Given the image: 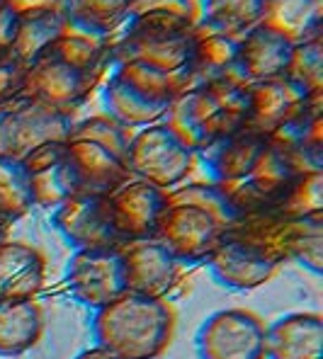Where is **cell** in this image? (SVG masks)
<instances>
[{
    "instance_id": "d6986e66",
    "label": "cell",
    "mask_w": 323,
    "mask_h": 359,
    "mask_svg": "<svg viewBox=\"0 0 323 359\" xmlns=\"http://www.w3.org/2000/svg\"><path fill=\"white\" fill-rule=\"evenodd\" d=\"M195 27H197V0H134L129 18L114 36L124 39L168 36L185 34Z\"/></svg>"
},
{
    "instance_id": "d6a6232c",
    "label": "cell",
    "mask_w": 323,
    "mask_h": 359,
    "mask_svg": "<svg viewBox=\"0 0 323 359\" xmlns=\"http://www.w3.org/2000/svg\"><path fill=\"white\" fill-rule=\"evenodd\" d=\"M27 66L29 63L20 59L8 46V41L0 39V107L22 97L25 81H27Z\"/></svg>"
},
{
    "instance_id": "8d00e7d4",
    "label": "cell",
    "mask_w": 323,
    "mask_h": 359,
    "mask_svg": "<svg viewBox=\"0 0 323 359\" xmlns=\"http://www.w3.org/2000/svg\"><path fill=\"white\" fill-rule=\"evenodd\" d=\"M10 226H13L10 221L0 219V245H3V243L10 238Z\"/></svg>"
},
{
    "instance_id": "6da1fadb",
    "label": "cell",
    "mask_w": 323,
    "mask_h": 359,
    "mask_svg": "<svg viewBox=\"0 0 323 359\" xmlns=\"http://www.w3.org/2000/svg\"><path fill=\"white\" fill-rule=\"evenodd\" d=\"M176 309L168 299L124 292L95 311L93 337L117 359H158L176 335Z\"/></svg>"
},
{
    "instance_id": "4fadbf2b",
    "label": "cell",
    "mask_w": 323,
    "mask_h": 359,
    "mask_svg": "<svg viewBox=\"0 0 323 359\" xmlns=\"http://www.w3.org/2000/svg\"><path fill=\"white\" fill-rule=\"evenodd\" d=\"M54 226L76 250L124 245V238L114 229L107 194H73L54 209Z\"/></svg>"
},
{
    "instance_id": "836d02e7",
    "label": "cell",
    "mask_w": 323,
    "mask_h": 359,
    "mask_svg": "<svg viewBox=\"0 0 323 359\" xmlns=\"http://www.w3.org/2000/svg\"><path fill=\"white\" fill-rule=\"evenodd\" d=\"M3 13L8 20H25L37 15L61 13V0H3Z\"/></svg>"
},
{
    "instance_id": "f546056e",
    "label": "cell",
    "mask_w": 323,
    "mask_h": 359,
    "mask_svg": "<svg viewBox=\"0 0 323 359\" xmlns=\"http://www.w3.org/2000/svg\"><path fill=\"white\" fill-rule=\"evenodd\" d=\"M34 207L22 163L0 158V219L18 221Z\"/></svg>"
},
{
    "instance_id": "52a82bcc",
    "label": "cell",
    "mask_w": 323,
    "mask_h": 359,
    "mask_svg": "<svg viewBox=\"0 0 323 359\" xmlns=\"http://www.w3.org/2000/svg\"><path fill=\"white\" fill-rule=\"evenodd\" d=\"M105 78L107 73L86 71L76 63L61 59L51 49H44L37 59L29 61L22 97H29L73 117V112L83 107L90 95L103 86Z\"/></svg>"
},
{
    "instance_id": "4dcf8cb0",
    "label": "cell",
    "mask_w": 323,
    "mask_h": 359,
    "mask_svg": "<svg viewBox=\"0 0 323 359\" xmlns=\"http://www.w3.org/2000/svg\"><path fill=\"white\" fill-rule=\"evenodd\" d=\"M287 78H292L309 95H323V34L294 44Z\"/></svg>"
},
{
    "instance_id": "9a60e30c",
    "label": "cell",
    "mask_w": 323,
    "mask_h": 359,
    "mask_svg": "<svg viewBox=\"0 0 323 359\" xmlns=\"http://www.w3.org/2000/svg\"><path fill=\"white\" fill-rule=\"evenodd\" d=\"M321 95H309L292 78H275L248 86V114L246 126L261 136H272L289 124L306 104Z\"/></svg>"
},
{
    "instance_id": "3957f363",
    "label": "cell",
    "mask_w": 323,
    "mask_h": 359,
    "mask_svg": "<svg viewBox=\"0 0 323 359\" xmlns=\"http://www.w3.org/2000/svg\"><path fill=\"white\" fill-rule=\"evenodd\" d=\"M248 86L241 78L197 83L180 93L168 107L166 121L195 153L246 126Z\"/></svg>"
},
{
    "instance_id": "e575fe53",
    "label": "cell",
    "mask_w": 323,
    "mask_h": 359,
    "mask_svg": "<svg viewBox=\"0 0 323 359\" xmlns=\"http://www.w3.org/2000/svg\"><path fill=\"white\" fill-rule=\"evenodd\" d=\"M76 359H117L114 355H110L107 350H103V347H90V350H86V352H81Z\"/></svg>"
},
{
    "instance_id": "44dd1931",
    "label": "cell",
    "mask_w": 323,
    "mask_h": 359,
    "mask_svg": "<svg viewBox=\"0 0 323 359\" xmlns=\"http://www.w3.org/2000/svg\"><path fill=\"white\" fill-rule=\"evenodd\" d=\"M46 279V257L37 245L8 238L0 245V301L37 299Z\"/></svg>"
},
{
    "instance_id": "30bf717a",
    "label": "cell",
    "mask_w": 323,
    "mask_h": 359,
    "mask_svg": "<svg viewBox=\"0 0 323 359\" xmlns=\"http://www.w3.org/2000/svg\"><path fill=\"white\" fill-rule=\"evenodd\" d=\"M268 243L282 262H296L309 272L323 269V214L319 216H279L241 221Z\"/></svg>"
},
{
    "instance_id": "83f0119b",
    "label": "cell",
    "mask_w": 323,
    "mask_h": 359,
    "mask_svg": "<svg viewBox=\"0 0 323 359\" xmlns=\"http://www.w3.org/2000/svg\"><path fill=\"white\" fill-rule=\"evenodd\" d=\"M263 0H197V25L241 39L261 22Z\"/></svg>"
},
{
    "instance_id": "8992f818",
    "label": "cell",
    "mask_w": 323,
    "mask_h": 359,
    "mask_svg": "<svg viewBox=\"0 0 323 359\" xmlns=\"http://www.w3.org/2000/svg\"><path fill=\"white\" fill-rule=\"evenodd\" d=\"M284 262L270 250L261 236H256L246 224H231L226 236L209 255L206 267L211 277L226 289L251 292L263 287L277 274Z\"/></svg>"
},
{
    "instance_id": "2e32d148",
    "label": "cell",
    "mask_w": 323,
    "mask_h": 359,
    "mask_svg": "<svg viewBox=\"0 0 323 359\" xmlns=\"http://www.w3.org/2000/svg\"><path fill=\"white\" fill-rule=\"evenodd\" d=\"M34 207L56 209L73 194H81L76 168L68 158L66 141L39 146L22 161Z\"/></svg>"
},
{
    "instance_id": "ba28073f",
    "label": "cell",
    "mask_w": 323,
    "mask_h": 359,
    "mask_svg": "<svg viewBox=\"0 0 323 359\" xmlns=\"http://www.w3.org/2000/svg\"><path fill=\"white\" fill-rule=\"evenodd\" d=\"M71 126V114L29 97L13 100L0 107V158L22 163L39 146L66 141Z\"/></svg>"
},
{
    "instance_id": "5b68a950",
    "label": "cell",
    "mask_w": 323,
    "mask_h": 359,
    "mask_svg": "<svg viewBox=\"0 0 323 359\" xmlns=\"http://www.w3.org/2000/svg\"><path fill=\"white\" fill-rule=\"evenodd\" d=\"M126 165L131 177L146 180L171 192L192 175L197 165V153L166 121H156L131 131Z\"/></svg>"
},
{
    "instance_id": "d590c367",
    "label": "cell",
    "mask_w": 323,
    "mask_h": 359,
    "mask_svg": "<svg viewBox=\"0 0 323 359\" xmlns=\"http://www.w3.org/2000/svg\"><path fill=\"white\" fill-rule=\"evenodd\" d=\"M5 36H8V18L3 13V0H0V39L5 41Z\"/></svg>"
},
{
    "instance_id": "7402d4cb",
    "label": "cell",
    "mask_w": 323,
    "mask_h": 359,
    "mask_svg": "<svg viewBox=\"0 0 323 359\" xmlns=\"http://www.w3.org/2000/svg\"><path fill=\"white\" fill-rule=\"evenodd\" d=\"M270 141L301 172L323 170V95L311 100L289 124L275 131Z\"/></svg>"
},
{
    "instance_id": "4316f807",
    "label": "cell",
    "mask_w": 323,
    "mask_h": 359,
    "mask_svg": "<svg viewBox=\"0 0 323 359\" xmlns=\"http://www.w3.org/2000/svg\"><path fill=\"white\" fill-rule=\"evenodd\" d=\"M236 51L238 39L216 34V32L197 25L192 34V56H190L195 86L236 76Z\"/></svg>"
},
{
    "instance_id": "7c38bea8",
    "label": "cell",
    "mask_w": 323,
    "mask_h": 359,
    "mask_svg": "<svg viewBox=\"0 0 323 359\" xmlns=\"http://www.w3.org/2000/svg\"><path fill=\"white\" fill-rule=\"evenodd\" d=\"M68 289L73 299L86 309H103L110 301L119 299L126 292L124 267H121L119 248H95V250H76L68 262Z\"/></svg>"
},
{
    "instance_id": "e0dca14e",
    "label": "cell",
    "mask_w": 323,
    "mask_h": 359,
    "mask_svg": "<svg viewBox=\"0 0 323 359\" xmlns=\"http://www.w3.org/2000/svg\"><path fill=\"white\" fill-rule=\"evenodd\" d=\"M103 102L107 109V117L126 129H141V126L163 121L173 100L153 93L146 86L136 83L119 68H110L107 78L103 83Z\"/></svg>"
},
{
    "instance_id": "9c48e42d",
    "label": "cell",
    "mask_w": 323,
    "mask_h": 359,
    "mask_svg": "<svg viewBox=\"0 0 323 359\" xmlns=\"http://www.w3.org/2000/svg\"><path fill=\"white\" fill-rule=\"evenodd\" d=\"M199 359H268V325L248 309L211 313L197 332Z\"/></svg>"
},
{
    "instance_id": "ffe728a7",
    "label": "cell",
    "mask_w": 323,
    "mask_h": 359,
    "mask_svg": "<svg viewBox=\"0 0 323 359\" xmlns=\"http://www.w3.org/2000/svg\"><path fill=\"white\" fill-rule=\"evenodd\" d=\"M294 44L263 27H253L238 39L236 76L246 86L284 78L289 71Z\"/></svg>"
},
{
    "instance_id": "277c9868",
    "label": "cell",
    "mask_w": 323,
    "mask_h": 359,
    "mask_svg": "<svg viewBox=\"0 0 323 359\" xmlns=\"http://www.w3.org/2000/svg\"><path fill=\"white\" fill-rule=\"evenodd\" d=\"M131 129L117 124L107 114L73 121L66 149L76 168L81 194H110L131 177L126 165Z\"/></svg>"
},
{
    "instance_id": "484cf974",
    "label": "cell",
    "mask_w": 323,
    "mask_h": 359,
    "mask_svg": "<svg viewBox=\"0 0 323 359\" xmlns=\"http://www.w3.org/2000/svg\"><path fill=\"white\" fill-rule=\"evenodd\" d=\"M134 0H61L68 27L98 39H112L129 18Z\"/></svg>"
},
{
    "instance_id": "1f68e13d",
    "label": "cell",
    "mask_w": 323,
    "mask_h": 359,
    "mask_svg": "<svg viewBox=\"0 0 323 359\" xmlns=\"http://www.w3.org/2000/svg\"><path fill=\"white\" fill-rule=\"evenodd\" d=\"M279 216H319L323 214V170L301 172L292 182L277 209Z\"/></svg>"
},
{
    "instance_id": "5bb4252c",
    "label": "cell",
    "mask_w": 323,
    "mask_h": 359,
    "mask_svg": "<svg viewBox=\"0 0 323 359\" xmlns=\"http://www.w3.org/2000/svg\"><path fill=\"white\" fill-rule=\"evenodd\" d=\"M107 204L114 229L124 243L144 241L156 233L158 219L168 204V192L146 180L129 177L107 194Z\"/></svg>"
},
{
    "instance_id": "ac0fdd59",
    "label": "cell",
    "mask_w": 323,
    "mask_h": 359,
    "mask_svg": "<svg viewBox=\"0 0 323 359\" xmlns=\"http://www.w3.org/2000/svg\"><path fill=\"white\" fill-rule=\"evenodd\" d=\"M270 149V139L241 126L234 134L224 136L209 149L197 153V161L204 165L206 177L214 184H229L248 177L263 163Z\"/></svg>"
},
{
    "instance_id": "7a4b0ae2",
    "label": "cell",
    "mask_w": 323,
    "mask_h": 359,
    "mask_svg": "<svg viewBox=\"0 0 323 359\" xmlns=\"http://www.w3.org/2000/svg\"><path fill=\"white\" fill-rule=\"evenodd\" d=\"M231 221L216 184L190 182L168 192L153 238L168 248L183 265H199L229 231Z\"/></svg>"
},
{
    "instance_id": "8fae6325",
    "label": "cell",
    "mask_w": 323,
    "mask_h": 359,
    "mask_svg": "<svg viewBox=\"0 0 323 359\" xmlns=\"http://www.w3.org/2000/svg\"><path fill=\"white\" fill-rule=\"evenodd\" d=\"M126 292L168 299L185 279V265L156 238L129 241L119 248Z\"/></svg>"
},
{
    "instance_id": "d4e9b609",
    "label": "cell",
    "mask_w": 323,
    "mask_h": 359,
    "mask_svg": "<svg viewBox=\"0 0 323 359\" xmlns=\"http://www.w3.org/2000/svg\"><path fill=\"white\" fill-rule=\"evenodd\" d=\"M44 335V311L34 299L0 301V357H18Z\"/></svg>"
},
{
    "instance_id": "cb8c5ba5",
    "label": "cell",
    "mask_w": 323,
    "mask_h": 359,
    "mask_svg": "<svg viewBox=\"0 0 323 359\" xmlns=\"http://www.w3.org/2000/svg\"><path fill=\"white\" fill-rule=\"evenodd\" d=\"M258 27L301 44L323 34V0H263Z\"/></svg>"
},
{
    "instance_id": "f1b7e54d",
    "label": "cell",
    "mask_w": 323,
    "mask_h": 359,
    "mask_svg": "<svg viewBox=\"0 0 323 359\" xmlns=\"http://www.w3.org/2000/svg\"><path fill=\"white\" fill-rule=\"evenodd\" d=\"M66 20L61 13L37 15V18L25 20H8V46L25 61H32L66 29Z\"/></svg>"
},
{
    "instance_id": "603a6c76",
    "label": "cell",
    "mask_w": 323,
    "mask_h": 359,
    "mask_svg": "<svg viewBox=\"0 0 323 359\" xmlns=\"http://www.w3.org/2000/svg\"><path fill=\"white\" fill-rule=\"evenodd\" d=\"M268 359H323L321 313H289L268 328Z\"/></svg>"
}]
</instances>
